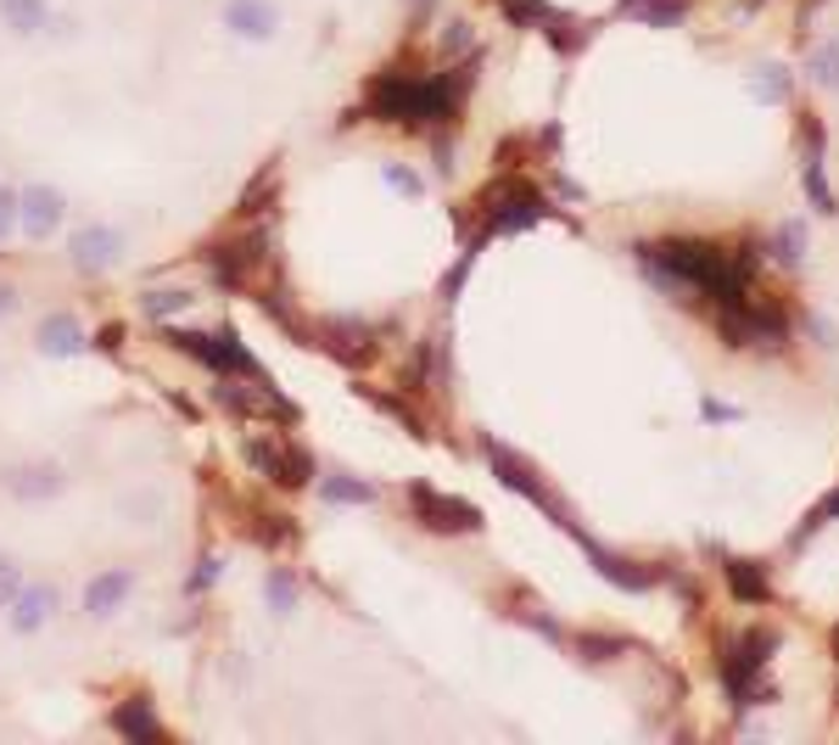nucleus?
Segmentation results:
<instances>
[{
	"mask_svg": "<svg viewBox=\"0 0 839 745\" xmlns=\"http://www.w3.org/2000/svg\"><path fill=\"white\" fill-rule=\"evenodd\" d=\"M772 253H778V264H801V258H806V219H789V224H778Z\"/></svg>",
	"mask_w": 839,
	"mask_h": 745,
	"instance_id": "nucleus-5",
	"label": "nucleus"
},
{
	"mask_svg": "<svg viewBox=\"0 0 839 745\" xmlns=\"http://www.w3.org/2000/svg\"><path fill=\"white\" fill-rule=\"evenodd\" d=\"M750 90H756V102H772V107H778V102L789 96V73H783V68H756V84H750Z\"/></svg>",
	"mask_w": 839,
	"mask_h": 745,
	"instance_id": "nucleus-7",
	"label": "nucleus"
},
{
	"mask_svg": "<svg viewBox=\"0 0 839 745\" xmlns=\"http://www.w3.org/2000/svg\"><path fill=\"white\" fill-rule=\"evenodd\" d=\"M700 415H706V421H738L745 409H733V404H722V398H706V404H700Z\"/></svg>",
	"mask_w": 839,
	"mask_h": 745,
	"instance_id": "nucleus-9",
	"label": "nucleus"
},
{
	"mask_svg": "<svg viewBox=\"0 0 839 745\" xmlns=\"http://www.w3.org/2000/svg\"><path fill=\"white\" fill-rule=\"evenodd\" d=\"M834 644H839V633H834Z\"/></svg>",
	"mask_w": 839,
	"mask_h": 745,
	"instance_id": "nucleus-10",
	"label": "nucleus"
},
{
	"mask_svg": "<svg viewBox=\"0 0 839 745\" xmlns=\"http://www.w3.org/2000/svg\"><path fill=\"white\" fill-rule=\"evenodd\" d=\"M806 73H812L823 90H839V39H823V45H817V57L806 62Z\"/></svg>",
	"mask_w": 839,
	"mask_h": 745,
	"instance_id": "nucleus-6",
	"label": "nucleus"
},
{
	"mask_svg": "<svg viewBox=\"0 0 839 745\" xmlns=\"http://www.w3.org/2000/svg\"><path fill=\"white\" fill-rule=\"evenodd\" d=\"M727 572V589H733V600H745V605H761L772 589H767V572L756 567V561H727L722 567Z\"/></svg>",
	"mask_w": 839,
	"mask_h": 745,
	"instance_id": "nucleus-3",
	"label": "nucleus"
},
{
	"mask_svg": "<svg viewBox=\"0 0 839 745\" xmlns=\"http://www.w3.org/2000/svg\"><path fill=\"white\" fill-rule=\"evenodd\" d=\"M834 516H839V488H834V493H828V499H823V504H817V510H812V516H806V527H801V533H795V544H801V538H806V533H817V527H823V522H834Z\"/></svg>",
	"mask_w": 839,
	"mask_h": 745,
	"instance_id": "nucleus-8",
	"label": "nucleus"
},
{
	"mask_svg": "<svg viewBox=\"0 0 839 745\" xmlns=\"http://www.w3.org/2000/svg\"><path fill=\"white\" fill-rule=\"evenodd\" d=\"M772 650H778V633H745V639L727 644V656H722V689H727L733 712H750V707L761 701L756 673L767 667Z\"/></svg>",
	"mask_w": 839,
	"mask_h": 745,
	"instance_id": "nucleus-1",
	"label": "nucleus"
},
{
	"mask_svg": "<svg viewBox=\"0 0 839 745\" xmlns=\"http://www.w3.org/2000/svg\"><path fill=\"white\" fill-rule=\"evenodd\" d=\"M806 141H812V152H806V163H801V179H806V191H812L817 213H839V202H834V191H828V179H823V129H817V124H806Z\"/></svg>",
	"mask_w": 839,
	"mask_h": 745,
	"instance_id": "nucleus-2",
	"label": "nucleus"
},
{
	"mask_svg": "<svg viewBox=\"0 0 839 745\" xmlns=\"http://www.w3.org/2000/svg\"><path fill=\"white\" fill-rule=\"evenodd\" d=\"M621 12L644 18L650 28H666V23H677L688 12V0H621Z\"/></svg>",
	"mask_w": 839,
	"mask_h": 745,
	"instance_id": "nucleus-4",
	"label": "nucleus"
}]
</instances>
